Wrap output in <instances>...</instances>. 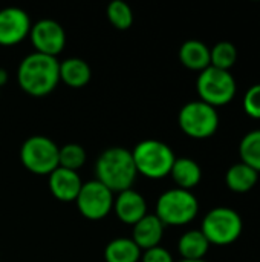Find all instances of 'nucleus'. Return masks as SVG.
Returning <instances> with one entry per match:
<instances>
[{"mask_svg": "<svg viewBox=\"0 0 260 262\" xmlns=\"http://www.w3.org/2000/svg\"><path fill=\"white\" fill-rule=\"evenodd\" d=\"M170 177L176 183L178 189H184V190L192 192V189L201 183L202 170H201V166L195 160L182 157V158L175 160Z\"/></svg>", "mask_w": 260, "mask_h": 262, "instance_id": "nucleus-16", "label": "nucleus"}, {"mask_svg": "<svg viewBox=\"0 0 260 262\" xmlns=\"http://www.w3.org/2000/svg\"><path fill=\"white\" fill-rule=\"evenodd\" d=\"M199 212V203L190 190L170 189L161 193L156 201L155 215L164 226L181 227L190 224Z\"/></svg>", "mask_w": 260, "mask_h": 262, "instance_id": "nucleus-4", "label": "nucleus"}, {"mask_svg": "<svg viewBox=\"0 0 260 262\" xmlns=\"http://www.w3.org/2000/svg\"><path fill=\"white\" fill-rule=\"evenodd\" d=\"M259 181V172L253 167L247 166L245 163H238L227 170L225 183L227 187L236 193H247L250 192Z\"/></svg>", "mask_w": 260, "mask_h": 262, "instance_id": "nucleus-18", "label": "nucleus"}, {"mask_svg": "<svg viewBox=\"0 0 260 262\" xmlns=\"http://www.w3.org/2000/svg\"><path fill=\"white\" fill-rule=\"evenodd\" d=\"M244 111L254 120H260V83L251 86L244 95Z\"/></svg>", "mask_w": 260, "mask_h": 262, "instance_id": "nucleus-25", "label": "nucleus"}, {"mask_svg": "<svg viewBox=\"0 0 260 262\" xmlns=\"http://www.w3.org/2000/svg\"><path fill=\"white\" fill-rule=\"evenodd\" d=\"M92 77L90 66L86 60L78 57H70L60 61V81L72 89L84 88Z\"/></svg>", "mask_w": 260, "mask_h": 262, "instance_id": "nucleus-15", "label": "nucleus"}, {"mask_svg": "<svg viewBox=\"0 0 260 262\" xmlns=\"http://www.w3.org/2000/svg\"><path fill=\"white\" fill-rule=\"evenodd\" d=\"M113 200V193L106 186L97 180H92L83 183L75 203L84 218L90 221H100L112 212Z\"/></svg>", "mask_w": 260, "mask_h": 262, "instance_id": "nucleus-9", "label": "nucleus"}, {"mask_svg": "<svg viewBox=\"0 0 260 262\" xmlns=\"http://www.w3.org/2000/svg\"><path fill=\"white\" fill-rule=\"evenodd\" d=\"M113 212L121 223L133 227L147 215V203L139 192L127 189L115 196Z\"/></svg>", "mask_w": 260, "mask_h": 262, "instance_id": "nucleus-12", "label": "nucleus"}, {"mask_svg": "<svg viewBox=\"0 0 260 262\" xmlns=\"http://www.w3.org/2000/svg\"><path fill=\"white\" fill-rule=\"evenodd\" d=\"M60 147L44 135L29 137L20 149L21 164L34 175H51L58 167Z\"/></svg>", "mask_w": 260, "mask_h": 262, "instance_id": "nucleus-8", "label": "nucleus"}, {"mask_svg": "<svg viewBox=\"0 0 260 262\" xmlns=\"http://www.w3.org/2000/svg\"><path fill=\"white\" fill-rule=\"evenodd\" d=\"M178 124L187 137L195 140H205L216 134L219 127V115L213 106L196 100L181 107Z\"/></svg>", "mask_w": 260, "mask_h": 262, "instance_id": "nucleus-6", "label": "nucleus"}, {"mask_svg": "<svg viewBox=\"0 0 260 262\" xmlns=\"http://www.w3.org/2000/svg\"><path fill=\"white\" fill-rule=\"evenodd\" d=\"M166 226L159 221V218L153 213H147L141 221L133 226L132 239L141 249V252L158 247L162 241Z\"/></svg>", "mask_w": 260, "mask_h": 262, "instance_id": "nucleus-14", "label": "nucleus"}, {"mask_svg": "<svg viewBox=\"0 0 260 262\" xmlns=\"http://www.w3.org/2000/svg\"><path fill=\"white\" fill-rule=\"evenodd\" d=\"M31 18L20 8L0 9V45L14 46L23 41L31 31Z\"/></svg>", "mask_w": 260, "mask_h": 262, "instance_id": "nucleus-11", "label": "nucleus"}, {"mask_svg": "<svg viewBox=\"0 0 260 262\" xmlns=\"http://www.w3.org/2000/svg\"><path fill=\"white\" fill-rule=\"evenodd\" d=\"M210 249V243L201 230H188L178 241V250L182 259L198 261L204 259Z\"/></svg>", "mask_w": 260, "mask_h": 262, "instance_id": "nucleus-19", "label": "nucleus"}, {"mask_svg": "<svg viewBox=\"0 0 260 262\" xmlns=\"http://www.w3.org/2000/svg\"><path fill=\"white\" fill-rule=\"evenodd\" d=\"M83 181L80 175L74 170L57 167L49 175V190L51 193L63 203H72L77 200L81 190Z\"/></svg>", "mask_w": 260, "mask_h": 262, "instance_id": "nucleus-13", "label": "nucleus"}, {"mask_svg": "<svg viewBox=\"0 0 260 262\" xmlns=\"http://www.w3.org/2000/svg\"><path fill=\"white\" fill-rule=\"evenodd\" d=\"M130 152L136 172L150 180H161L170 175L176 160L172 147L159 140H143Z\"/></svg>", "mask_w": 260, "mask_h": 262, "instance_id": "nucleus-3", "label": "nucleus"}, {"mask_svg": "<svg viewBox=\"0 0 260 262\" xmlns=\"http://www.w3.org/2000/svg\"><path fill=\"white\" fill-rule=\"evenodd\" d=\"M179 262H207L205 259H198V261H188V259H181Z\"/></svg>", "mask_w": 260, "mask_h": 262, "instance_id": "nucleus-28", "label": "nucleus"}, {"mask_svg": "<svg viewBox=\"0 0 260 262\" xmlns=\"http://www.w3.org/2000/svg\"><path fill=\"white\" fill-rule=\"evenodd\" d=\"M242 216L230 207H216L210 210L204 221L201 232L207 241L215 246H230L242 235Z\"/></svg>", "mask_w": 260, "mask_h": 262, "instance_id": "nucleus-5", "label": "nucleus"}, {"mask_svg": "<svg viewBox=\"0 0 260 262\" xmlns=\"http://www.w3.org/2000/svg\"><path fill=\"white\" fill-rule=\"evenodd\" d=\"M141 262H175L170 252L161 246L144 250L141 253Z\"/></svg>", "mask_w": 260, "mask_h": 262, "instance_id": "nucleus-26", "label": "nucleus"}, {"mask_svg": "<svg viewBox=\"0 0 260 262\" xmlns=\"http://www.w3.org/2000/svg\"><path fill=\"white\" fill-rule=\"evenodd\" d=\"M95 175L112 193L132 189L138 175L132 152L120 146L106 149L95 163Z\"/></svg>", "mask_w": 260, "mask_h": 262, "instance_id": "nucleus-2", "label": "nucleus"}, {"mask_svg": "<svg viewBox=\"0 0 260 262\" xmlns=\"http://www.w3.org/2000/svg\"><path fill=\"white\" fill-rule=\"evenodd\" d=\"M86 158H87V154L83 146L69 143L60 147L58 150V167L77 172L80 167H83V164L86 163Z\"/></svg>", "mask_w": 260, "mask_h": 262, "instance_id": "nucleus-23", "label": "nucleus"}, {"mask_svg": "<svg viewBox=\"0 0 260 262\" xmlns=\"http://www.w3.org/2000/svg\"><path fill=\"white\" fill-rule=\"evenodd\" d=\"M8 83V72L0 68V89Z\"/></svg>", "mask_w": 260, "mask_h": 262, "instance_id": "nucleus-27", "label": "nucleus"}, {"mask_svg": "<svg viewBox=\"0 0 260 262\" xmlns=\"http://www.w3.org/2000/svg\"><path fill=\"white\" fill-rule=\"evenodd\" d=\"M196 89L201 101L213 106L228 104L236 95V80L230 71H222L213 66H208L199 72L196 80Z\"/></svg>", "mask_w": 260, "mask_h": 262, "instance_id": "nucleus-7", "label": "nucleus"}, {"mask_svg": "<svg viewBox=\"0 0 260 262\" xmlns=\"http://www.w3.org/2000/svg\"><path fill=\"white\" fill-rule=\"evenodd\" d=\"M179 61L190 71L202 72L210 66V48L199 40H187L179 48Z\"/></svg>", "mask_w": 260, "mask_h": 262, "instance_id": "nucleus-17", "label": "nucleus"}, {"mask_svg": "<svg viewBox=\"0 0 260 262\" xmlns=\"http://www.w3.org/2000/svg\"><path fill=\"white\" fill-rule=\"evenodd\" d=\"M238 60V49L231 41H219L210 49V66L230 71Z\"/></svg>", "mask_w": 260, "mask_h": 262, "instance_id": "nucleus-22", "label": "nucleus"}, {"mask_svg": "<svg viewBox=\"0 0 260 262\" xmlns=\"http://www.w3.org/2000/svg\"><path fill=\"white\" fill-rule=\"evenodd\" d=\"M17 81L28 95L44 97L60 83V61L57 57L32 52L20 61Z\"/></svg>", "mask_w": 260, "mask_h": 262, "instance_id": "nucleus-1", "label": "nucleus"}, {"mask_svg": "<svg viewBox=\"0 0 260 262\" xmlns=\"http://www.w3.org/2000/svg\"><path fill=\"white\" fill-rule=\"evenodd\" d=\"M107 18L116 29H129L133 23V12L123 0H113L107 6Z\"/></svg>", "mask_w": 260, "mask_h": 262, "instance_id": "nucleus-24", "label": "nucleus"}, {"mask_svg": "<svg viewBox=\"0 0 260 262\" xmlns=\"http://www.w3.org/2000/svg\"><path fill=\"white\" fill-rule=\"evenodd\" d=\"M239 155L242 163L260 172V129L248 132L242 138L239 144Z\"/></svg>", "mask_w": 260, "mask_h": 262, "instance_id": "nucleus-21", "label": "nucleus"}, {"mask_svg": "<svg viewBox=\"0 0 260 262\" xmlns=\"http://www.w3.org/2000/svg\"><path fill=\"white\" fill-rule=\"evenodd\" d=\"M141 253L132 238H116L106 246L104 259L106 262H139Z\"/></svg>", "mask_w": 260, "mask_h": 262, "instance_id": "nucleus-20", "label": "nucleus"}, {"mask_svg": "<svg viewBox=\"0 0 260 262\" xmlns=\"http://www.w3.org/2000/svg\"><path fill=\"white\" fill-rule=\"evenodd\" d=\"M31 43L38 54L57 57L66 46V32L63 26L51 18L35 21L29 31Z\"/></svg>", "mask_w": 260, "mask_h": 262, "instance_id": "nucleus-10", "label": "nucleus"}, {"mask_svg": "<svg viewBox=\"0 0 260 262\" xmlns=\"http://www.w3.org/2000/svg\"><path fill=\"white\" fill-rule=\"evenodd\" d=\"M0 92H2V89H0Z\"/></svg>", "mask_w": 260, "mask_h": 262, "instance_id": "nucleus-29", "label": "nucleus"}]
</instances>
